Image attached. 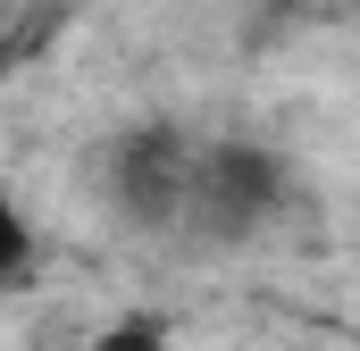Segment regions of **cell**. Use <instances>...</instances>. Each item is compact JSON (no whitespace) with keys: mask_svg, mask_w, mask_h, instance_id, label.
<instances>
[{"mask_svg":"<svg viewBox=\"0 0 360 351\" xmlns=\"http://www.w3.org/2000/svg\"><path fill=\"white\" fill-rule=\"evenodd\" d=\"M25 267H34V234H25V218L0 201V284H17Z\"/></svg>","mask_w":360,"mask_h":351,"instance_id":"3","label":"cell"},{"mask_svg":"<svg viewBox=\"0 0 360 351\" xmlns=\"http://www.w3.org/2000/svg\"><path fill=\"white\" fill-rule=\"evenodd\" d=\"M184 201H193V151L176 134H134L117 151V209L134 226H184Z\"/></svg>","mask_w":360,"mask_h":351,"instance_id":"2","label":"cell"},{"mask_svg":"<svg viewBox=\"0 0 360 351\" xmlns=\"http://www.w3.org/2000/svg\"><path fill=\"white\" fill-rule=\"evenodd\" d=\"M276 201H285V168H276L269 151H252V143L193 151V201H184V226H193V234L235 243V234H252V226L269 218Z\"/></svg>","mask_w":360,"mask_h":351,"instance_id":"1","label":"cell"},{"mask_svg":"<svg viewBox=\"0 0 360 351\" xmlns=\"http://www.w3.org/2000/svg\"><path fill=\"white\" fill-rule=\"evenodd\" d=\"M92 351H168V326H160V318H117Z\"/></svg>","mask_w":360,"mask_h":351,"instance_id":"4","label":"cell"}]
</instances>
